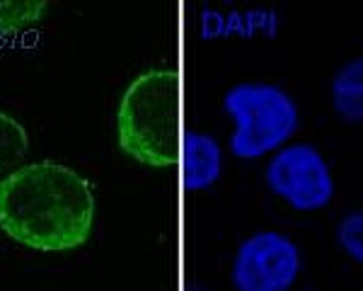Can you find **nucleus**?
I'll use <instances>...</instances> for the list:
<instances>
[{"instance_id":"nucleus-1","label":"nucleus","mask_w":363,"mask_h":291,"mask_svg":"<svg viewBox=\"0 0 363 291\" xmlns=\"http://www.w3.org/2000/svg\"><path fill=\"white\" fill-rule=\"evenodd\" d=\"M95 229V192L80 172L37 160L0 180V231L37 253L83 248Z\"/></svg>"},{"instance_id":"nucleus-2","label":"nucleus","mask_w":363,"mask_h":291,"mask_svg":"<svg viewBox=\"0 0 363 291\" xmlns=\"http://www.w3.org/2000/svg\"><path fill=\"white\" fill-rule=\"evenodd\" d=\"M116 143L140 165H177L179 73L174 68H150L128 83L116 109Z\"/></svg>"},{"instance_id":"nucleus-3","label":"nucleus","mask_w":363,"mask_h":291,"mask_svg":"<svg viewBox=\"0 0 363 291\" xmlns=\"http://www.w3.org/2000/svg\"><path fill=\"white\" fill-rule=\"evenodd\" d=\"M223 112L233 121L228 148L235 158L257 160L289 146L301 126V112L289 92L277 83L247 80L228 87Z\"/></svg>"},{"instance_id":"nucleus-4","label":"nucleus","mask_w":363,"mask_h":291,"mask_svg":"<svg viewBox=\"0 0 363 291\" xmlns=\"http://www.w3.org/2000/svg\"><path fill=\"white\" fill-rule=\"evenodd\" d=\"M264 182L272 194L303 214L330 207L337 192L330 163L318 146L306 141L279 148L264 168Z\"/></svg>"},{"instance_id":"nucleus-5","label":"nucleus","mask_w":363,"mask_h":291,"mask_svg":"<svg viewBox=\"0 0 363 291\" xmlns=\"http://www.w3.org/2000/svg\"><path fill=\"white\" fill-rule=\"evenodd\" d=\"M303 272V255L294 238L279 231H257L233 255L230 284L235 291H291Z\"/></svg>"},{"instance_id":"nucleus-6","label":"nucleus","mask_w":363,"mask_h":291,"mask_svg":"<svg viewBox=\"0 0 363 291\" xmlns=\"http://www.w3.org/2000/svg\"><path fill=\"white\" fill-rule=\"evenodd\" d=\"M279 15L269 8L257 10H233V13H218L206 10L201 17V37L203 39H257V37H277Z\"/></svg>"},{"instance_id":"nucleus-7","label":"nucleus","mask_w":363,"mask_h":291,"mask_svg":"<svg viewBox=\"0 0 363 291\" xmlns=\"http://www.w3.org/2000/svg\"><path fill=\"white\" fill-rule=\"evenodd\" d=\"M182 163H184L186 190H211L223 175V148L211 133L186 131L182 141Z\"/></svg>"},{"instance_id":"nucleus-8","label":"nucleus","mask_w":363,"mask_h":291,"mask_svg":"<svg viewBox=\"0 0 363 291\" xmlns=\"http://www.w3.org/2000/svg\"><path fill=\"white\" fill-rule=\"evenodd\" d=\"M332 107L344 121L361 124L363 121V54L351 58L332 78Z\"/></svg>"},{"instance_id":"nucleus-9","label":"nucleus","mask_w":363,"mask_h":291,"mask_svg":"<svg viewBox=\"0 0 363 291\" xmlns=\"http://www.w3.org/2000/svg\"><path fill=\"white\" fill-rule=\"evenodd\" d=\"M29 153V133L13 114L0 109V172L10 175L22 168Z\"/></svg>"},{"instance_id":"nucleus-10","label":"nucleus","mask_w":363,"mask_h":291,"mask_svg":"<svg viewBox=\"0 0 363 291\" xmlns=\"http://www.w3.org/2000/svg\"><path fill=\"white\" fill-rule=\"evenodd\" d=\"M49 13L46 0H0V34H17L39 25Z\"/></svg>"},{"instance_id":"nucleus-11","label":"nucleus","mask_w":363,"mask_h":291,"mask_svg":"<svg viewBox=\"0 0 363 291\" xmlns=\"http://www.w3.org/2000/svg\"><path fill=\"white\" fill-rule=\"evenodd\" d=\"M337 243L349 260L363 267V209L347 212L337 224Z\"/></svg>"}]
</instances>
